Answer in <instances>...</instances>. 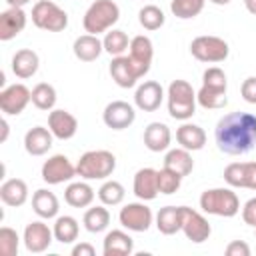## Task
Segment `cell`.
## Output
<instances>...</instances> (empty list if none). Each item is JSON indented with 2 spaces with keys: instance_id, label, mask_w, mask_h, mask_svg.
I'll return each instance as SVG.
<instances>
[{
  "instance_id": "6da1fadb",
  "label": "cell",
  "mask_w": 256,
  "mask_h": 256,
  "mask_svg": "<svg viewBox=\"0 0 256 256\" xmlns=\"http://www.w3.org/2000/svg\"><path fill=\"white\" fill-rule=\"evenodd\" d=\"M214 138L224 154L240 156L256 144V116L250 112H230L216 124Z\"/></svg>"
},
{
  "instance_id": "7a4b0ae2",
  "label": "cell",
  "mask_w": 256,
  "mask_h": 256,
  "mask_svg": "<svg viewBox=\"0 0 256 256\" xmlns=\"http://www.w3.org/2000/svg\"><path fill=\"white\" fill-rule=\"evenodd\" d=\"M116 168V156L108 150H88L80 156L76 172L84 180H104L112 176Z\"/></svg>"
},
{
  "instance_id": "3957f363",
  "label": "cell",
  "mask_w": 256,
  "mask_h": 256,
  "mask_svg": "<svg viewBox=\"0 0 256 256\" xmlns=\"http://www.w3.org/2000/svg\"><path fill=\"white\" fill-rule=\"evenodd\" d=\"M118 18H120V8L114 0H96L88 6L82 24L88 34L98 36L100 32L110 30L118 22Z\"/></svg>"
},
{
  "instance_id": "277c9868",
  "label": "cell",
  "mask_w": 256,
  "mask_h": 256,
  "mask_svg": "<svg viewBox=\"0 0 256 256\" xmlns=\"http://www.w3.org/2000/svg\"><path fill=\"white\" fill-rule=\"evenodd\" d=\"M196 112V92L186 80H172L168 86V114L174 120H188Z\"/></svg>"
},
{
  "instance_id": "5b68a950",
  "label": "cell",
  "mask_w": 256,
  "mask_h": 256,
  "mask_svg": "<svg viewBox=\"0 0 256 256\" xmlns=\"http://www.w3.org/2000/svg\"><path fill=\"white\" fill-rule=\"evenodd\" d=\"M200 208L206 214L232 218L240 212V200L230 188H210L200 196Z\"/></svg>"
},
{
  "instance_id": "8992f818",
  "label": "cell",
  "mask_w": 256,
  "mask_h": 256,
  "mask_svg": "<svg viewBox=\"0 0 256 256\" xmlns=\"http://www.w3.org/2000/svg\"><path fill=\"white\" fill-rule=\"evenodd\" d=\"M32 22L40 30L60 32L68 26V14L50 0H38L32 6Z\"/></svg>"
},
{
  "instance_id": "52a82bcc",
  "label": "cell",
  "mask_w": 256,
  "mask_h": 256,
  "mask_svg": "<svg viewBox=\"0 0 256 256\" xmlns=\"http://www.w3.org/2000/svg\"><path fill=\"white\" fill-rule=\"evenodd\" d=\"M228 52H230L228 42L218 36H196L190 42V54L200 62H210V64L222 62L228 58Z\"/></svg>"
},
{
  "instance_id": "ba28073f",
  "label": "cell",
  "mask_w": 256,
  "mask_h": 256,
  "mask_svg": "<svg viewBox=\"0 0 256 256\" xmlns=\"http://www.w3.org/2000/svg\"><path fill=\"white\" fill-rule=\"evenodd\" d=\"M76 166L68 160V156L64 154H54L50 156L44 164H42V180L46 184H64L68 180H72L76 176Z\"/></svg>"
},
{
  "instance_id": "9c48e42d",
  "label": "cell",
  "mask_w": 256,
  "mask_h": 256,
  "mask_svg": "<svg viewBox=\"0 0 256 256\" xmlns=\"http://www.w3.org/2000/svg\"><path fill=\"white\" fill-rule=\"evenodd\" d=\"M152 210L142 202H130L126 204L120 214H118V220L124 228H128L130 232H146L152 224Z\"/></svg>"
},
{
  "instance_id": "30bf717a",
  "label": "cell",
  "mask_w": 256,
  "mask_h": 256,
  "mask_svg": "<svg viewBox=\"0 0 256 256\" xmlns=\"http://www.w3.org/2000/svg\"><path fill=\"white\" fill-rule=\"evenodd\" d=\"M28 102H32V90H28L24 84L6 86L0 92V110L8 116H18L24 112Z\"/></svg>"
},
{
  "instance_id": "8fae6325",
  "label": "cell",
  "mask_w": 256,
  "mask_h": 256,
  "mask_svg": "<svg viewBox=\"0 0 256 256\" xmlns=\"http://www.w3.org/2000/svg\"><path fill=\"white\" fill-rule=\"evenodd\" d=\"M102 120L112 130H124L136 120V110L132 104H128L124 100H114V102L106 104V108L102 112Z\"/></svg>"
},
{
  "instance_id": "7c38bea8",
  "label": "cell",
  "mask_w": 256,
  "mask_h": 256,
  "mask_svg": "<svg viewBox=\"0 0 256 256\" xmlns=\"http://www.w3.org/2000/svg\"><path fill=\"white\" fill-rule=\"evenodd\" d=\"M182 232L190 242L200 244V242L208 240L212 228L200 212H196L188 206H182Z\"/></svg>"
},
{
  "instance_id": "4fadbf2b",
  "label": "cell",
  "mask_w": 256,
  "mask_h": 256,
  "mask_svg": "<svg viewBox=\"0 0 256 256\" xmlns=\"http://www.w3.org/2000/svg\"><path fill=\"white\" fill-rule=\"evenodd\" d=\"M128 58L132 62V66L136 68L138 76L142 78L144 74H148L150 64H152V56H154V46L152 40L148 36H134L130 40V48H128Z\"/></svg>"
},
{
  "instance_id": "5bb4252c",
  "label": "cell",
  "mask_w": 256,
  "mask_h": 256,
  "mask_svg": "<svg viewBox=\"0 0 256 256\" xmlns=\"http://www.w3.org/2000/svg\"><path fill=\"white\" fill-rule=\"evenodd\" d=\"M224 180L234 188L256 190V162H232L224 168Z\"/></svg>"
},
{
  "instance_id": "9a60e30c",
  "label": "cell",
  "mask_w": 256,
  "mask_h": 256,
  "mask_svg": "<svg viewBox=\"0 0 256 256\" xmlns=\"http://www.w3.org/2000/svg\"><path fill=\"white\" fill-rule=\"evenodd\" d=\"M52 238H54V232L42 220H34L24 228V246L32 254H40L48 250V246L52 244Z\"/></svg>"
},
{
  "instance_id": "2e32d148",
  "label": "cell",
  "mask_w": 256,
  "mask_h": 256,
  "mask_svg": "<svg viewBox=\"0 0 256 256\" xmlns=\"http://www.w3.org/2000/svg\"><path fill=\"white\" fill-rule=\"evenodd\" d=\"M162 100H164V90H162L160 82H156V80H146V82H142V84L136 88V92H134V104H136L140 110H144V112H154V110H158L160 104H162Z\"/></svg>"
},
{
  "instance_id": "e0dca14e",
  "label": "cell",
  "mask_w": 256,
  "mask_h": 256,
  "mask_svg": "<svg viewBox=\"0 0 256 256\" xmlns=\"http://www.w3.org/2000/svg\"><path fill=\"white\" fill-rule=\"evenodd\" d=\"M48 128L58 140H70L78 132V120L66 110H52L48 114Z\"/></svg>"
},
{
  "instance_id": "ac0fdd59",
  "label": "cell",
  "mask_w": 256,
  "mask_h": 256,
  "mask_svg": "<svg viewBox=\"0 0 256 256\" xmlns=\"http://www.w3.org/2000/svg\"><path fill=\"white\" fill-rule=\"evenodd\" d=\"M24 28H26V12L22 8L10 6L8 10L0 14V40L2 42L16 38Z\"/></svg>"
},
{
  "instance_id": "d6986e66",
  "label": "cell",
  "mask_w": 256,
  "mask_h": 256,
  "mask_svg": "<svg viewBox=\"0 0 256 256\" xmlns=\"http://www.w3.org/2000/svg\"><path fill=\"white\" fill-rule=\"evenodd\" d=\"M134 194L140 200H154L160 190H158V170L154 168H140L134 174Z\"/></svg>"
},
{
  "instance_id": "ffe728a7",
  "label": "cell",
  "mask_w": 256,
  "mask_h": 256,
  "mask_svg": "<svg viewBox=\"0 0 256 256\" xmlns=\"http://www.w3.org/2000/svg\"><path fill=\"white\" fill-rule=\"evenodd\" d=\"M110 76L120 88H132L138 82V72L128 56H114L110 62Z\"/></svg>"
},
{
  "instance_id": "44dd1931",
  "label": "cell",
  "mask_w": 256,
  "mask_h": 256,
  "mask_svg": "<svg viewBox=\"0 0 256 256\" xmlns=\"http://www.w3.org/2000/svg\"><path fill=\"white\" fill-rule=\"evenodd\" d=\"M52 132L44 126H34L24 136V148L30 156H44L52 148Z\"/></svg>"
},
{
  "instance_id": "7402d4cb",
  "label": "cell",
  "mask_w": 256,
  "mask_h": 256,
  "mask_svg": "<svg viewBox=\"0 0 256 256\" xmlns=\"http://www.w3.org/2000/svg\"><path fill=\"white\" fill-rule=\"evenodd\" d=\"M172 134L164 122H150L144 130V146L150 152H164L170 146Z\"/></svg>"
},
{
  "instance_id": "603a6c76",
  "label": "cell",
  "mask_w": 256,
  "mask_h": 256,
  "mask_svg": "<svg viewBox=\"0 0 256 256\" xmlns=\"http://www.w3.org/2000/svg\"><path fill=\"white\" fill-rule=\"evenodd\" d=\"M132 250H134V240L124 230H110L104 236V244H102L104 256H126L132 254Z\"/></svg>"
},
{
  "instance_id": "cb8c5ba5",
  "label": "cell",
  "mask_w": 256,
  "mask_h": 256,
  "mask_svg": "<svg viewBox=\"0 0 256 256\" xmlns=\"http://www.w3.org/2000/svg\"><path fill=\"white\" fill-rule=\"evenodd\" d=\"M38 66H40V58L30 48H22L12 56V72L22 80L32 78L38 72Z\"/></svg>"
},
{
  "instance_id": "d4e9b609",
  "label": "cell",
  "mask_w": 256,
  "mask_h": 256,
  "mask_svg": "<svg viewBox=\"0 0 256 256\" xmlns=\"http://www.w3.org/2000/svg\"><path fill=\"white\" fill-rule=\"evenodd\" d=\"M0 200L6 206H12V208L22 206L28 200V186H26V182L20 180V178L4 180L2 186H0Z\"/></svg>"
},
{
  "instance_id": "484cf974",
  "label": "cell",
  "mask_w": 256,
  "mask_h": 256,
  "mask_svg": "<svg viewBox=\"0 0 256 256\" xmlns=\"http://www.w3.org/2000/svg\"><path fill=\"white\" fill-rule=\"evenodd\" d=\"M176 140L182 148L194 152V150H202L206 144V132L204 128H200L198 124L192 122H184L178 130H176Z\"/></svg>"
},
{
  "instance_id": "4316f807",
  "label": "cell",
  "mask_w": 256,
  "mask_h": 256,
  "mask_svg": "<svg viewBox=\"0 0 256 256\" xmlns=\"http://www.w3.org/2000/svg\"><path fill=\"white\" fill-rule=\"evenodd\" d=\"M72 50H74V56H76L78 60H82V62H94V60L102 54L104 44H102V40H98V36H94V34H82V36H78V38L74 40Z\"/></svg>"
},
{
  "instance_id": "83f0119b",
  "label": "cell",
  "mask_w": 256,
  "mask_h": 256,
  "mask_svg": "<svg viewBox=\"0 0 256 256\" xmlns=\"http://www.w3.org/2000/svg\"><path fill=\"white\" fill-rule=\"evenodd\" d=\"M156 228L160 234L172 236L182 230V206H164L156 214Z\"/></svg>"
},
{
  "instance_id": "f1b7e54d",
  "label": "cell",
  "mask_w": 256,
  "mask_h": 256,
  "mask_svg": "<svg viewBox=\"0 0 256 256\" xmlns=\"http://www.w3.org/2000/svg\"><path fill=\"white\" fill-rule=\"evenodd\" d=\"M32 210H34L40 218L50 220V218H54V216L58 214L60 202H58V198H56L54 192H50V190H46V188H40V190H36L34 196H32Z\"/></svg>"
},
{
  "instance_id": "f546056e",
  "label": "cell",
  "mask_w": 256,
  "mask_h": 256,
  "mask_svg": "<svg viewBox=\"0 0 256 256\" xmlns=\"http://www.w3.org/2000/svg\"><path fill=\"white\" fill-rule=\"evenodd\" d=\"M64 200L72 208H86L94 200V188L88 182H72L64 190Z\"/></svg>"
},
{
  "instance_id": "4dcf8cb0",
  "label": "cell",
  "mask_w": 256,
  "mask_h": 256,
  "mask_svg": "<svg viewBox=\"0 0 256 256\" xmlns=\"http://www.w3.org/2000/svg\"><path fill=\"white\" fill-rule=\"evenodd\" d=\"M164 166L166 168H170V170H174L176 174H180L182 178L184 176H188L190 172H192V168H194V160H192V156H190V150H186V148H174V150H168L166 152V156H164Z\"/></svg>"
},
{
  "instance_id": "1f68e13d",
  "label": "cell",
  "mask_w": 256,
  "mask_h": 256,
  "mask_svg": "<svg viewBox=\"0 0 256 256\" xmlns=\"http://www.w3.org/2000/svg\"><path fill=\"white\" fill-rule=\"evenodd\" d=\"M84 228L92 234H98V232H104L110 224V212L104 208V206H92L84 212Z\"/></svg>"
},
{
  "instance_id": "d6a6232c",
  "label": "cell",
  "mask_w": 256,
  "mask_h": 256,
  "mask_svg": "<svg viewBox=\"0 0 256 256\" xmlns=\"http://www.w3.org/2000/svg\"><path fill=\"white\" fill-rule=\"evenodd\" d=\"M78 220L72 218V216H58L56 222H54V238L60 242V244H72L76 238H78Z\"/></svg>"
},
{
  "instance_id": "836d02e7",
  "label": "cell",
  "mask_w": 256,
  "mask_h": 256,
  "mask_svg": "<svg viewBox=\"0 0 256 256\" xmlns=\"http://www.w3.org/2000/svg\"><path fill=\"white\" fill-rule=\"evenodd\" d=\"M102 44H104V50L112 58L114 56H124V52L130 48V40H128L124 30H110V32H106Z\"/></svg>"
},
{
  "instance_id": "e575fe53",
  "label": "cell",
  "mask_w": 256,
  "mask_h": 256,
  "mask_svg": "<svg viewBox=\"0 0 256 256\" xmlns=\"http://www.w3.org/2000/svg\"><path fill=\"white\" fill-rule=\"evenodd\" d=\"M32 104L38 110H52L56 104V90L48 82H40L32 88Z\"/></svg>"
},
{
  "instance_id": "d590c367",
  "label": "cell",
  "mask_w": 256,
  "mask_h": 256,
  "mask_svg": "<svg viewBox=\"0 0 256 256\" xmlns=\"http://www.w3.org/2000/svg\"><path fill=\"white\" fill-rule=\"evenodd\" d=\"M196 102L202 106V108H210V110H216V108H224L228 104V98H226V90H216V88H208V86H202L196 94Z\"/></svg>"
},
{
  "instance_id": "8d00e7d4",
  "label": "cell",
  "mask_w": 256,
  "mask_h": 256,
  "mask_svg": "<svg viewBox=\"0 0 256 256\" xmlns=\"http://www.w3.org/2000/svg\"><path fill=\"white\" fill-rule=\"evenodd\" d=\"M126 196V190L120 182L116 180H106L100 188H98V198L104 206H118Z\"/></svg>"
},
{
  "instance_id": "74e56055",
  "label": "cell",
  "mask_w": 256,
  "mask_h": 256,
  "mask_svg": "<svg viewBox=\"0 0 256 256\" xmlns=\"http://www.w3.org/2000/svg\"><path fill=\"white\" fill-rule=\"evenodd\" d=\"M204 2L206 0H172L170 2V10H172V14L176 18L190 20V18H196L204 10Z\"/></svg>"
},
{
  "instance_id": "f35d334b",
  "label": "cell",
  "mask_w": 256,
  "mask_h": 256,
  "mask_svg": "<svg viewBox=\"0 0 256 256\" xmlns=\"http://www.w3.org/2000/svg\"><path fill=\"white\" fill-rule=\"evenodd\" d=\"M164 20H166L164 12L158 6H154V4H148V6L140 8V12H138V22L146 30H158V28H162L164 26Z\"/></svg>"
},
{
  "instance_id": "ab89813d",
  "label": "cell",
  "mask_w": 256,
  "mask_h": 256,
  "mask_svg": "<svg viewBox=\"0 0 256 256\" xmlns=\"http://www.w3.org/2000/svg\"><path fill=\"white\" fill-rule=\"evenodd\" d=\"M180 184H182V176L176 174L174 170H170L166 166L162 170H158V190H160V194H174V192H178Z\"/></svg>"
},
{
  "instance_id": "60d3db41",
  "label": "cell",
  "mask_w": 256,
  "mask_h": 256,
  "mask_svg": "<svg viewBox=\"0 0 256 256\" xmlns=\"http://www.w3.org/2000/svg\"><path fill=\"white\" fill-rule=\"evenodd\" d=\"M18 246H20V238H18L16 230L2 226L0 228V254L2 256H16Z\"/></svg>"
},
{
  "instance_id": "b9f144b4",
  "label": "cell",
  "mask_w": 256,
  "mask_h": 256,
  "mask_svg": "<svg viewBox=\"0 0 256 256\" xmlns=\"http://www.w3.org/2000/svg\"><path fill=\"white\" fill-rule=\"evenodd\" d=\"M202 86H208V88H216V90H226L228 82H226V74L222 68L218 66H210L204 70L202 74Z\"/></svg>"
},
{
  "instance_id": "7bdbcfd3",
  "label": "cell",
  "mask_w": 256,
  "mask_h": 256,
  "mask_svg": "<svg viewBox=\"0 0 256 256\" xmlns=\"http://www.w3.org/2000/svg\"><path fill=\"white\" fill-rule=\"evenodd\" d=\"M240 92H242V98H244L248 104H256V76H248V78L242 82Z\"/></svg>"
},
{
  "instance_id": "ee69618b",
  "label": "cell",
  "mask_w": 256,
  "mask_h": 256,
  "mask_svg": "<svg viewBox=\"0 0 256 256\" xmlns=\"http://www.w3.org/2000/svg\"><path fill=\"white\" fill-rule=\"evenodd\" d=\"M226 256H250V246L242 240H234L226 246Z\"/></svg>"
},
{
  "instance_id": "f6af8a7d",
  "label": "cell",
  "mask_w": 256,
  "mask_h": 256,
  "mask_svg": "<svg viewBox=\"0 0 256 256\" xmlns=\"http://www.w3.org/2000/svg\"><path fill=\"white\" fill-rule=\"evenodd\" d=\"M242 218L246 224L256 226V198H250L242 208Z\"/></svg>"
},
{
  "instance_id": "bcb514c9",
  "label": "cell",
  "mask_w": 256,
  "mask_h": 256,
  "mask_svg": "<svg viewBox=\"0 0 256 256\" xmlns=\"http://www.w3.org/2000/svg\"><path fill=\"white\" fill-rule=\"evenodd\" d=\"M94 254H96V250L88 242H80L72 248V256H94Z\"/></svg>"
},
{
  "instance_id": "7dc6e473",
  "label": "cell",
  "mask_w": 256,
  "mask_h": 256,
  "mask_svg": "<svg viewBox=\"0 0 256 256\" xmlns=\"http://www.w3.org/2000/svg\"><path fill=\"white\" fill-rule=\"evenodd\" d=\"M0 126H2V134H0V142H6V138H8V130H10V126H8V122H6V120H2V122H0Z\"/></svg>"
},
{
  "instance_id": "c3c4849f",
  "label": "cell",
  "mask_w": 256,
  "mask_h": 256,
  "mask_svg": "<svg viewBox=\"0 0 256 256\" xmlns=\"http://www.w3.org/2000/svg\"><path fill=\"white\" fill-rule=\"evenodd\" d=\"M8 2V6H14V8H22V6H26L28 2H32V0H6Z\"/></svg>"
},
{
  "instance_id": "681fc988",
  "label": "cell",
  "mask_w": 256,
  "mask_h": 256,
  "mask_svg": "<svg viewBox=\"0 0 256 256\" xmlns=\"http://www.w3.org/2000/svg\"><path fill=\"white\" fill-rule=\"evenodd\" d=\"M244 6L250 14H256V0H244Z\"/></svg>"
},
{
  "instance_id": "f907efd6",
  "label": "cell",
  "mask_w": 256,
  "mask_h": 256,
  "mask_svg": "<svg viewBox=\"0 0 256 256\" xmlns=\"http://www.w3.org/2000/svg\"><path fill=\"white\" fill-rule=\"evenodd\" d=\"M212 4H216V6H226V4H230L232 0H210Z\"/></svg>"
},
{
  "instance_id": "816d5d0a",
  "label": "cell",
  "mask_w": 256,
  "mask_h": 256,
  "mask_svg": "<svg viewBox=\"0 0 256 256\" xmlns=\"http://www.w3.org/2000/svg\"><path fill=\"white\" fill-rule=\"evenodd\" d=\"M254 230H256V226H254Z\"/></svg>"
}]
</instances>
